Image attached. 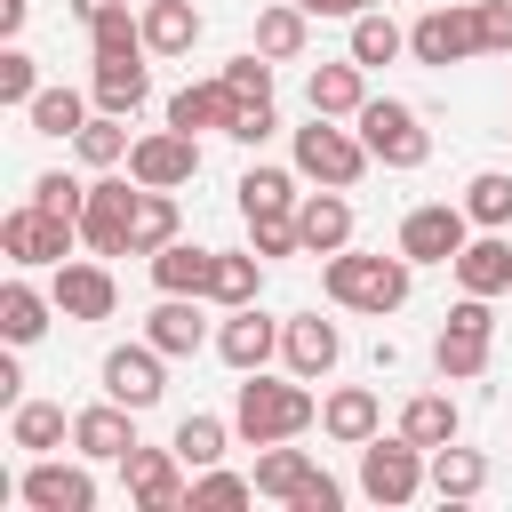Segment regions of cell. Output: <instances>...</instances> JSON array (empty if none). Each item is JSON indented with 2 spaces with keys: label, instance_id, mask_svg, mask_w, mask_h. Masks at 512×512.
Listing matches in <instances>:
<instances>
[{
  "label": "cell",
  "instance_id": "cell-1",
  "mask_svg": "<svg viewBox=\"0 0 512 512\" xmlns=\"http://www.w3.org/2000/svg\"><path fill=\"white\" fill-rule=\"evenodd\" d=\"M320 288H328V304L384 320V312H400V304H408L416 264H408L400 248H392V256H376V248H336V256L320 264Z\"/></svg>",
  "mask_w": 512,
  "mask_h": 512
},
{
  "label": "cell",
  "instance_id": "cell-2",
  "mask_svg": "<svg viewBox=\"0 0 512 512\" xmlns=\"http://www.w3.org/2000/svg\"><path fill=\"white\" fill-rule=\"evenodd\" d=\"M312 424H320V400L304 392V376H264V368L240 376V392H232V432H240L248 448L296 440V432H312Z\"/></svg>",
  "mask_w": 512,
  "mask_h": 512
},
{
  "label": "cell",
  "instance_id": "cell-3",
  "mask_svg": "<svg viewBox=\"0 0 512 512\" xmlns=\"http://www.w3.org/2000/svg\"><path fill=\"white\" fill-rule=\"evenodd\" d=\"M352 128L368 136L376 168H392V176H408V168H424V160H432V128H424V112H416V104H400V96H368V104L352 112Z\"/></svg>",
  "mask_w": 512,
  "mask_h": 512
},
{
  "label": "cell",
  "instance_id": "cell-4",
  "mask_svg": "<svg viewBox=\"0 0 512 512\" xmlns=\"http://www.w3.org/2000/svg\"><path fill=\"white\" fill-rule=\"evenodd\" d=\"M368 168H376V152H368V136H360V128H344V120H320V112H312V128H296V176L352 192Z\"/></svg>",
  "mask_w": 512,
  "mask_h": 512
},
{
  "label": "cell",
  "instance_id": "cell-5",
  "mask_svg": "<svg viewBox=\"0 0 512 512\" xmlns=\"http://www.w3.org/2000/svg\"><path fill=\"white\" fill-rule=\"evenodd\" d=\"M496 296H456L448 304V328L432 336V368H440V384H472L480 368H488V344H496V312H488Z\"/></svg>",
  "mask_w": 512,
  "mask_h": 512
},
{
  "label": "cell",
  "instance_id": "cell-6",
  "mask_svg": "<svg viewBox=\"0 0 512 512\" xmlns=\"http://www.w3.org/2000/svg\"><path fill=\"white\" fill-rule=\"evenodd\" d=\"M416 488H432V448H416L408 432H376L360 448V496L368 504H416Z\"/></svg>",
  "mask_w": 512,
  "mask_h": 512
},
{
  "label": "cell",
  "instance_id": "cell-7",
  "mask_svg": "<svg viewBox=\"0 0 512 512\" xmlns=\"http://www.w3.org/2000/svg\"><path fill=\"white\" fill-rule=\"evenodd\" d=\"M80 240H88V256H128V240H136V176L96 168L88 208H80Z\"/></svg>",
  "mask_w": 512,
  "mask_h": 512
},
{
  "label": "cell",
  "instance_id": "cell-8",
  "mask_svg": "<svg viewBox=\"0 0 512 512\" xmlns=\"http://www.w3.org/2000/svg\"><path fill=\"white\" fill-rule=\"evenodd\" d=\"M72 240H80V224H64V216H48L40 200H24V208H8L0 216V256L16 264V272H32V264H64L72 256Z\"/></svg>",
  "mask_w": 512,
  "mask_h": 512
},
{
  "label": "cell",
  "instance_id": "cell-9",
  "mask_svg": "<svg viewBox=\"0 0 512 512\" xmlns=\"http://www.w3.org/2000/svg\"><path fill=\"white\" fill-rule=\"evenodd\" d=\"M472 232H480V224L464 216V200H424V208L400 216V256H408V264H456Z\"/></svg>",
  "mask_w": 512,
  "mask_h": 512
},
{
  "label": "cell",
  "instance_id": "cell-10",
  "mask_svg": "<svg viewBox=\"0 0 512 512\" xmlns=\"http://www.w3.org/2000/svg\"><path fill=\"white\" fill-rule=\"evenodd\" d=\"M120 480H128V496L144 504V512H184L192 504V480H184V456H176V440L168 448H128L120 456Z\"/></svg>",
  "mask_w": 512,
  "mask_h": 512
},
{
  "label": "cell",
  "instance_id": "cell-11",
  "mask_svg": "<svg viewBox=\"0 0 512 512\" xmlns=\"http://www.w3.org/2000/svg\"><path fill=\"white\" fill-rule=\"evenodd\" d=\"M16 496L32 512H96V472H88V456H72V464L64 456H32Z\"/></svg>",
  "mask_w": 512,
  "mask_h": 512
},
{
  "label": "cell",
  "instance_id": "cell-12",
  "mask_svg": "<svg viewBox=\"0 0 512 512\" xmlns=\"http://www.w3.org/2000/svg\"><path fill=\"white\" fill-rule=\"evenodd\" d=\"M408 56H416V64H464V56H480V16H472V0L424 8V16L408 24Z\"/></svg>",
  "mask_w": 512,
  "mask_h": 512
},
{
  "label": "cell",
  "instance_id": "cell-13",
  "mask_svg": "<svg viewBox=\"0 0 512 512\" xmlns=\"http://www.w3.org/2000/svg\"><path fill=\"white\" fill-rule=\"evenodd\" d=\"M48 296H56L64 320H112L120 312V280H112L104 256H64L56 280H48Z\"/></svg>",
  "mask_w": 512,
  "mask_h": 512
},
{
  "label": "cell",
  "instance_id": "cell-14",
  "mask_svg": "<svg viewBox=\"0 0 512 512\" xmlns=\"http://www.w3.org/2000/svg\"><path fill=\"white\" fill-rule=\"evenodd\" d=\"M128 176L152 184V192L192 184V176H200V136H184V128H152V136H136V144H128Z\"/></svg>",
  "mask_w": 512,
  "mask_h": 512
},
{
  "label": "cell",
  "instance_id": "cell-15",
  "mask_svg": "<svg viewBox=\"0 0 512 512\" xmlns=\"http://www.w3.org/2000/svg\"><path fill=\"white\" fill-rule=\"evenodd\" d=\"M160 360H168V352H160V344L144 336V344H112L96 376H104V392H112V400H128V408L144 416V408H152V400L168 392V368H160Z\"/></svg>",
  "mask_w": 512,
  "mask_h": 512
},
{
  "label": "cell",
  "instance_id": "cell-16",
  "mask_svg": "<svg viewBox=\"0 0 512 512\" xmlns=\"http://www.w3.org/2000/svg\"><path fill=\"white\" fill-rule=\"evenodd\" d=\"M128 448H136V408H128V400L104 392L96 408L72 416V456H88V464H120Z\"/></svg>",
  "mask_w": 512,
  "mask_h": 512
},
{
  "label": "cell",
  "instance_id": "cell-17",
  "mask_svg": "<svg viewBox=\"0 0 512 512\" xmlns=\"http://www.w3.org/2000/svg\"><path fill=\"white\" fill-rule=\"evenodd\" d=\"M280 360H288V376L320 384V376L344 360V328H336V320H320V312H296V320L280 328Z\"/></svg>",
  "mask_w": 512,
  "mask_h": 512
},
{
  "label": "cell",
  "instance_id": "cell-18",
  "mask_svg": "<svg viewBox=\"0 0 512 512\" xmlns=\"http://www.w3.org/2000/svg\"><path fill=\"white\" fill-rule=\"evenodd\" d=\"M280 328H288V320H272V312L240 304V312H224V328H216V360L248 376V368H264V360L280 352Z\"/></svg>",
  "mask_w": 512,
  "mask_h": 512
},
{
  "label": "cell",
  "instance_id": "cell-19",
  "mask_svg": "<svg viewBox=\"0 0 512 512\" xmlns=\"http://www.w3.org/2000/svg\"><path fill=\"white\" fill-rule=\"evenodd\" d=\"M232 112H240V96L224 88V72L216 80H184L176 96H168V128H184V136H232Z\"/></svg>",
  "mask_w": 512,
  "mask_h": 512
},
{
  "label": "cell",
  "instance_id": "cell-20",
  "mask_svg": "<svg viewBox=\"0 0 512 512\" xmlns=\"http://www.w3.org/2000/svg\"><path fill=\"white\" fill-rule=\"evenodd\" d=\"M320 432H328L336 448H368V440L384 432V400H376L368 384H336V392L320 400Z\"/></svg>",
  "mask_w": 512,
  "mask_h": 512
},
{
  "label": "cell",
  "instance_id": "cell-21",
  "mask_svg": "<svg viewBox=\"0 0 512 512\" xmlns=\"http://www.w3.org/2000/svg\"><path fill=\"white\" fill-rule=\"evenodd\" d=\"M144 56L152 48H128V56H96V72H88V96H96V112H136L144 96H152V72H144Z\"/></svg>",
  "mask_w": 512,
  "mask_h": 512
},
{
  "label": "cell",
  "instance_id": "cell-22",
  "mask_svg": "<svg viewBox=\"0 0 512 512\" xmlns=\"http://www.w3.org/2000/svg\"><path fill=\"white\" fill-rule=\"evenodd\" d=\"M296 232H304V256H336V248H352V200H344L336 184L304 192V200H296Z\"/></svg>",
  "mask_w": 512,
  "mask_h": 512
},
{
  "label": "cell",
  "instance_id": "cell-23",
  "mask_svg": "<svg viewBox=\"0 0 512 512\" xmlns=\"http://www.w3.org/2000/svg\"><path fill=\"white\" fill-rule=\"evenodd\" d=\"M448 272H456L464 296H504V288H512V240H504V232H472Z\"/></svg>",
  "mask_w": 512,
  "mask_h": 512
},
{
  "label": "cell",
  "instance_id": "cell-24",
  "mask_svg": "<svg viewBox=\"0 0 512 512\" xmlns=\"http://www.w3.org/2000/svg\"><path fill=\"white\" fill-rule=\"evenodd\" d=\"M304 104L320 112V120H352L360 104H368V64H312V80H304Z\"/></svg>",
  "mask_w": 512,
  "mask_h": 512
},
{
  "label": "cell",
  "instance_id": "cell-25",
  "mask_svg": "<svg viewBox=\"0 0 512 512\" xmlns=\"http://www.w3.org/2000/svg\"><path fill=\"white\" fill-rule=\"evenodd\" d=\"M144 336L168 352V360H192L200 344H208V320H200V296H160L152 312H144Z\"/></svg>",
  "mask_w": 512,
  "mask_h": 512
},
{
  "label": "cell",
  "instance_id": "cell-26",
  "mask_svg": "<svg viewBox=\"0 0 512 512\" xmlns=\"http://www.w3.org/2000/svg\"><path fill=\"white\" fill-rule=\"evenodd\" d=\"M144 264H152V288L160 296H208V280H216V248H192V240H168Z\"/></svg>",
  "mask_w": 512,
  "mask_h": 512
},
{
  "label": "cell",
  "instance_id": "cell-27",
  "mask_svg": "<svg viewBox=\"0 0 512 512\" xmlns=\"http://www.w3.org/2000/svg\"><path fill=\"white\" fill-rule=\"evenodd\" d=\"M72 440V416L56 408V400H16L8 408V448H24V456H56Z\"/></svg>",
  "mask_w": 512,
  "mask_h": 512
},
{
  "label": "cell",
  "instance_id": "cell-28",
  "mask_svg": "<svg viewBox=\"0 0 512 512\" xmlns=\"http://www.w3.org/2000/svg\"><path fill=\"white\" fill-rule=\"evenodd\" d=\"M312 472H320V464H312V448H288V440L256 448V496H272V504H296Z\"/></svg>",
  "mask_w": 512,
  "mask_h": 512
},
{
  "label": "cell",
  "instance_id": "cell-29",
  "mask_svg": "<svg viewBox=\"0 0 512 512\" xmlns=\"http://www.w3.org/2000/svg\"><path fill=\"white\" fill-rule=\"evenodd\" d=\"M240 216H288L304 192H296V168H272V160H256V168H240Z\"/></svg>",
  "mask_w": 512,
  "mask_h": 512
},
{
  "label": "cell",
  "instance_id": "cell-30",
  "mask_svg": "<svg viewBox=\"0 0 512 512\" xmlns=\"http://www.w3.org/2000/svg\"><path fill=\"white\" fill-rule=\"evenodd\" d=\"M256 296H264V256H256V248H216V280H208V304L240 312V304H256Z\"/></svg>",
  "mask_w": 512,
  "mask_h": 512
},
{
  "label": "cell",
  "instance_id": "cell-31",
  "mask_svg": "<svg viewBox=\"0 0 512 512\" xmlns=\"http://www.w3.org/2000/svg\"><path fill=\"white\" fill-rule=\"evenodd\" d=\"M48 312H56V296H40L32 280H8V288H0V336H8L16 352L48 336Z\"/></svg>",
  "mask_w": 512,
  "mask_h": 512
},
{
  "label": "cell",
  "instance_id": "cell-32",
  "mask_svg": "<svg viewBox=\"0 0 512 512\" xmlns=\"http://www.w3.org/2000/svg\"><path fill=\"white\" fill-rule=\"evenodd\" d=\"M480 488H488V456L480 448H456V440L432 448V496L440 504H472Z\"/></svg>",
  "mask_w": 512,
  "mask_h": 512
},
{
  "label": "cell",
  "instance_id": "cell-33",
  "mask_svg": "<svg viewBox=\"0 0 512 512\" xmlns=\"http://www.w3.org/2000/svg\"><path fill=\"white\" fill-rule=\"evenodd\" d=\"M192 40H200L192 0H144V48L152 56H192Z\"/></svg>",
  "mask_w": 512,
  "mask_h": 512
},
{
  "label": "cell",
  "instance_id": "cell-34",
  "mask_svg": "<svg viewBox=\"0 0 512 512\" xmlns=\"http://www.w3.org/2000/svg\"><path fill=\"white\" fill-rule=\"evenodd\" d=\"M88 104H96V96H80V88H40V96L24 104V120H32V136H64V144H72V136L88 128Z\"/></svg>",
  "mask_w": 512,
  "mask_h": 512
},
{
  "label": "cell",
  "instance_id": "cell-35",
  "mask_svg": "<svg viewBox=\"0 0 512 512\" xmlns=\"http://www.w3.org/2000/svg\"><path fill=\"white\" fill-rule=\"evenodd\" d=\"M344 56L376 72V64H392V56H408V32H400V24L384 16V8H360V16H352V48H344Z\"/></svg>",
  "mask_w": 512,
  "mask_h": 512
},
{
  "label": "cell",
  "instance_id": "cell-36",
  "mask_svg": "<svg viewBox=\"0 0 512 512\" xmlns=\"http://www.w3.org/2000/svg\"><path fill=\"white\" fill-rule=\"evenodd\" d=\"M456 424H464V416H456V400H448V392H416V400L400 408V432H408L416 448H448V440H456Z\"/></svg>",
  "mask_w": 512,
  "mask_h": 512
},
{
  "label": "cell",
  "instance_id": "cell-37",
  "mask_svg": "<svg viewBox=\"0 0 512 512\" xmlns=\"http://www.w3.org/2000/svg\"><path fill=\"white\" fill-rule=\"evenodd\" d=\"M304 40H312V16H304L296 0H280V8H264V16H256V48H264L272 64L304 56Z\"/></svg>",
  "mask_w": 512,
  "mask_h": 512
},
{
  "label": "cell",
  "instance_id": "cell-38",
  "mask_svg": "<svg viewBox=\"0 0 512 512\" xmlns=\"http://www.w3.org/2000/svg\"><path fill=\"white\" fill-rule=\"evenodd\" d=\"M168 240H176V192L136 184V240H128V256H160Z\"/></svg>",
  "mask_w": 512,
  "mask_h": 512
},
{
  "label": "cell",
  "instance_id": "cell-39",
  "mask_svg": "<svg viewBox=\"0 0 512 512\" xmlns=\"http://www.w3.org/2000/svg\"><path fill=\"white\" fill-rule=\"evenodd\" d=\"M128 144H136V136H128V120H120V112H88V128L72 136V152H80L88 168H120V160H128Z\"/></svg>",
  "mask_w": 512,
  "mask_h": 512
},
{
  "label": "cell",
  "instance_id": "cell-40",
  "mask_svg": "<svg viewBox=\"0 0 512 512\" xmlns=\"http://www.w3.org/2000/svg\"><path fill=\"white\" fill-rule=\"evenodd\" d=\"M224 448H232V416H208V408H200V416L176 424V456H184L192 472H200V464H224Z\"/></svg>",
  "mask_w": 512,
  "mask_h": 512
},
{
  "label": "cell",
  "instance_id": "cell-41",
  "mask_svg": "<svg viewBox=\"0 0 512 512\" xmlns=\"http://www.w3.org/2000/svg\"><path fill=\"white\" fill-rule=\"evenodd\" d=\"M232 504H256V472L200 464V472H192V512H232Z\"/></svg>",
  "mask_w": 512,
  "mask_h": 512
},
{
  "label": "cell",
  "instance_id": "cell-42",
  "mask_svg": "<svg viewBox=\"0 0 512 512\" xmlns=\"http://www.w3.org/2000/svg\"><path fill=\"white\" fill-rule=\"evenodd\" d=\"M464 216H472L480 232H504V224H512V176H504V168H480V176L464 184Z\"/></svg>",
  "mask_w": 512,
  "mask_h": 512
},
{
  "label": "cell",
  "instance_id": "cell-43",
  "mask_svg": "<svg viewBox=\"0 0 512 512\" xmlns=\"http://www.w3.org/2000/svg\"><path fill=\"white\" fill-rule=\"evenodd\" d=\"M224 88H232L240 104H272V56H264V48H240V56L224 64Z\"/></svg>",
  "mask_w": 512,
  "mask_h": 512
},
{
  "label": "cell",
  "instance_id": "cell-44",
  "mask_svg": "<svg viewBox=\"0 0 512 512\" xmlns=\"http://www.w3.org/2000/svg\"><path fill=\"white\" fill-rule=\"evenodd\" d=\"M128 48H144V16L112 8V16H96V24H88V56H128Z\"/></svg>",
  "mask_w": 512,
  "mask_h": 512
},
{
  "label": "cell",
  "instance_id": "cell-45",
  "mask_svg": "<svg viewBox=\"0 0 512 512\" xmlns=\"http://www.w3.org/2000/svg\"><path fill=\"white\" fill-rule=\"evenodd\" d=\"M32 200H40L48 216L80 224V208H88V184H80V176H64V168H48V176H32Z\"/></svg>",
  "mask_w": 512,
  "mask_h": 512
},
{
  "label": "cell",
  "instance_id": "cell-46",
  "mask_svg": "<svg viewBox=\"0 0 512 512\" xmlns=\"http://www.w3.org/2000/svg\"><path fill=\"white\" fill-rule=\"evenodd\" d=\"M32 96H40V64L8 40V48H0V104H16V112H24Z\"/></svg>",
  "mask_w": 512,
  "mask_h": 512
},
{
  "label": "cell",
  "instance_id": "cell-47",
  "mask_svg": "<svg viewBox=\"0 0 512 512\" xmlns=\"http://www.w3.org/2000/svg\"><path fill=\"white\" fill-rule=\"evenodd\" d=\"M248 248L272 264V256H296L304 248V232H296V208L288 216H248Z\"/></svg>",
  "mask_w": 512,
  "mask_h": 512
},
{
  "label": "cell",
  "instance_id": "cell-48",
  "mask_svg": "<svg viewBox=\"0 0 512 512\" xmlns=\"http://www.w3.org/2000/svg\"><path fill=\"white\" fill-rule=\"evenodd\" d=\"M480 16V56H512V0H472Z\"/></svg>",
  "mask_w": 512,
  "mask_h": 512
},
{
  "label": "cell",
  "instance_id": "cell-49",
  "mask_svg": "<svg viewBox=\"0 0 512 512\" xmlns=\"http://www.w3.org/2000/svg\"><path fill=\"white\" fill-rule=\"evenodd\" d=\"M264 136H280V112L272 104H240L232 112V144H264Z\"/></svg>",
  "mask_w": 512,
  "mask_h": 512
},
{
  "label": "cell",
  "instance_id": "cell-50",
  "mask_svg": "<svg viewBox=\"0 0 512 512\" xmlns=\"http://www.w3.org/2000/svg\"><path fill=\"white\" fill-rule=\"evenodd\" d=\"M288 512H344V480H328V472H312V480H304V496H296Z\"/></svg>",
  "mask_w": 512,
  "mask_h": 512
},
{
  "label": "cell",
  "instance_id": "cell-51",
  "mask_svg": "<svg viewBox=\"0 0 512 512\" xmlns=\"http://www.w3.org/2000/svg\"><path fill=\"white\" fill-rule=\"evenodd\" d=\"M296 8H304V16H344V24H352L368 0H296Z\"/></svg>",
  "mask_w": 512,
  "mask_h": 512
},
{
  "label": "cell",
  "instance_id": "cell-52",
  "mask_svg": "<svg viewBox=\"0 0 512 512\" xmlns=\"http://www.w3.org/2000/svg\"><path fill=\"white\" fill-rule=\"evenodd\" d=\"M24 16H32V0H0V32H8V40L24 32Z\"/></svg>",
  "mask_w": 512,
  "mask_h": 512
},
{
  "label": "cell",
  "instance_id": "cell-53",
  "mask_svg": "<svg viewBox=\"0 0 512 512\" xmlns=\"http://www.w3.org/2000/svg\"><path fill=\"white\" fill-rule=\"evenodd\" d=\"M64 8H72L80 24H96V16H112V8H128V0H64Z\"/></svg>",
  "mask_w": 512,
  "mask_h": 512
},
{
  "label": "cell",
  "instance_id": "cell-54",
  "mask_svg": "<svg viewBox=\"0 0 512 512\" xmlns=\"http://www.w3.org/2000/svg\"><path fill=\"white\" fill-rule=\"evenodd\" d=\"M368 8H384V0H368Z\"/></svg>",
  "mask_w": 512,
  "mask_h": 512
}]
</instances>
